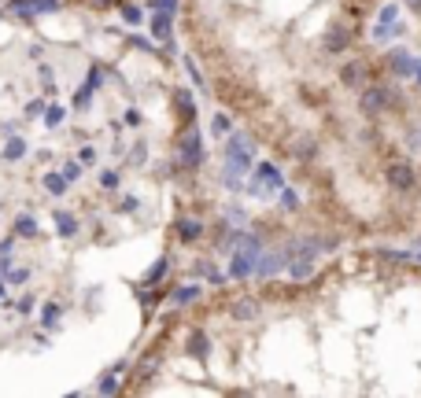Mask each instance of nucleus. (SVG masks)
<instances>
[{
    "label": "nucleus",
    "mask_w": 421,
    "mask_h": 398,
    "mask_svg": "<svg viewBox=\"0 0 421 398\" xmlns=\"http://www.w3.org/2000/svg\"><path fill=\"white\" fill-rule=\"evenodd\" d=\"M200 232H203V225L196 221V218H181L178 221V236H181V240H200Z\"/></svg>",
    "instance_id": "9d476101"
},
{
    "label": "nucleus",
    "mask_w": 421,
    "mask_h": 398,
    "mask_svg": "<svg viewBox=\"0 0 421 398\" xmlns=\"http://www.w3.org/2000/svg\"><path fill=\"white\" fill-rule=\"evenodd\" d=\"M292 277H310V266H307V262H303V266L296 262V266H292Z\"/></svg>",
    "instance_id": "bb28decb"
},
{
    "label": "nucleus",
    "mask_w": 421,
    "mask_h": 398,
    "mask_svg": "<svg viewBox=\"0 0 421 398\" xmlns=\"http://www.w3.org/2000/svg\"><path fill=\"white\" fill-rule=\"evenodd\" d=\"M122 19H126V23H140V12H137V8H122Z\"/></svg>",
    "instance_id": "393cba45"
},
{
    "label": "nucleus",
    "mask_w": 421,
    "mask_h": 398,
    "mask_svg": "<svg viewBox=\"0 0 421 398\" xmlns=\"http://www.w3.org/2000/svg\"><path fill=\"white\" fill-rule=\"evenodd\" d=\"M63 170H67V174H63V177H67V181H78V177H82V166H78V163H67V166H63Z\"/></svg>",
    "instance_id": "b1692460"
},
{
    "label": "nucleus",
    "mask_w": 421,
    "mask_h": 398,
    "mask_svg": "<svg viewBox=\"0 0 421 398\" xmlns=\"http://www.w3.org/2000/svg\"><path fill=\"white\" fill-rule=\"evenodd\" d=\"M230 273L236 277V281L252 273V247H244V251H236V255H233V266H230Z\"/></svg>",
    "instance_id": "6e6552de"
},
{
    "label": "nucleus",
    "mask_w": 421,
    "mask_h": 398,
    "mask_svg": "<svg viewBox=\"0 0 421 398\" xmlns=\"http://www.w3.org/2000/svg\"><path fill=\"white\" fill-rule=\"evenodd\" d=\"M56 321H59V306L48 303V306H45V325H56Z\"/></svg>",
    "instance_id": "4be33fe9"
},
{
    "label": "nucleus",
    "mask_w": 421,
    "mask_h": 398,
    "mask_svg": "<svg viewBox=\"0 0 421 398\" xmlns=\"http://www.w3.org/2000/svg\"><path fill=\"white\" fill-rule=\"evenodd\" d=\"M0 295H4V284H0Z\"/></svg>",
    "instance_id": "473e14b6"
},
{
    "label": "nucleus",
    "mask_w": 421,
    "mask_h": 398,
    "mask_svg": "<svg viewBox=\"0 0 421 398\" xmlns=\"http://www.w3.org/2000/svg\"><path fill=\"white\" fill-rule=\"evenodd\" d=\"M63 115H67L63 107H48V115H45V118H48V126H59V122H63Z\"/></svg>",
    "instance_id": "412c9836"
},
{
    "label": "nucleus",
    "mask_w": 421,
    "mask_h": 398,
    "mask_svg": "<svg viewBox=\"0 0 421 398\" xmlns=\"http://www.w3.org/2000/svg\"><path fill=\"white\" fill-rule=\"evenodd\" d=\"M414 78H421V63H418V70H414Z\"/></svg>",
    "instance_id": "2f4dec72"
},
{
    "label": "nucleus",
    "mask_w": 421,
    "mask_h": 398,
    "mask_svg": "<svg viewBox=\"0 0 421 398\" xmlns=\"http://www.w3.org/2000/svg\"><path fill=\"white\" fill-rule=\"evenodd\" d=\"M296 203H299V199H296V192H285V207H288V210H296Z\"/></svg>",
    "instance_id": "c756f323"
},
{
    "label": "nucleus",
    "mask_w": 421,
    "mask_h": 398,
    "mask_svg": "<svg viewBox=\"0 0 421 398\" xmlns=\"http://www.w3.org/2000/svg\"><path fill=\"white\" fill-rule=\"evenodd\" d=\"M395 100H399L395 85H366V89L359 92V111L366 118H377L381 111H388Z\"/></svg>",
    "instance_id": "f257e3e1"
},
{
    "label": "nucleus",
    "mask_w": 421,
    "mask_h": 398,
    "mask_svg": "<svg viewBox=\"0 0 421 398\" xmlns=\"http://www.w3.org/2000/svg\"><path fill=\"white\" fill-rule=\"evenodd\" d=\"M152 34H156L159 41H167V37H170V15H167V12L152 19Z\"/></svg>",
    "instance_id": "f8f14e48"
},
{
    "label": "nucleus",
    "mask_w": 421,
    "mask_h": 398,
    "mask_svg": "<svg viewBox=\"0 0 421 398\" xmlns=\"http://www.w3.org/2000/svg\"><path fill=\"white\" fill-rule=\"evenodd\" d=\"M340 78L348 89H366V85H370V67H366V63H348V67L340 70Z\"/></svg>",
    "instance_id": "423d86ee"
},
{
    "label": "nucleus",
    "mask_w": 421,
    "mask_h": 398,
    "mask_svg": "<svg viewBox=\"0 0 421 398\" xmlns=\"http://www.w3.org/2000/svg\"><path fill=\"white\" fill-rule=\"evenodd\" d=\"M259 185H266V188H281V174H277L274 166H259V170H255V188H259Z\"/></svg>",
    "instance_id": "1a4fd4ad"
},
{
    "label": "nucleus",
    "mask_w": 421,
    "mask_h": 398,
    "mask_svg": "<svg viewBox=\"0 0 421 398\" xmlns=\"http://www.w3.org/2000/svg\"><path fill=\"white\" fill-rule=\"evenodd\" d=\"M15 232L19 236H34L37 232V218H26V214H23V218L15 221Z\"/></svg>",
    "instance_id": "2eb2a0df"
},
{
    "label": "nucleus",
    "mask_w": 421,
    "mask_h": 398,
    "mask_svg": "<svg viewBox=\"0 0 421 398\" xmlns=\"http://www.w3.org/2000/svg\"><path fill=\"white\" fill-rule=\"evenodd\" d=\"M178 159H181V166H200V159H203V141H200V133L196 129H185V137H181V144H178Z\"/></svg>",
    "instance_id": "7ed1b4c3"
},
{
    "label": "nucleus",
    "mask_w": 421,
    "mask_h": 398,
    "mask_svg": "<svg viewBox=\"0 0 421 398\" xmlns=\"http://www.w3.org/2000/svg\"><path fill=\"white\" fill-rule=\"evenodd\" d=\"M41 111H45V103H41V100H30V103H26V115H30V118L41 115Z\"/></svg>",
    "instance_id": "a878e982"
},
{
    "label": "nucleus",
    "mask_w": 421,
    "mask_h": 398,
    "mask_svg": "<svg viewBox=\"0 0 421 398\" xmlns=\"http://www.w3.org/2000/svg\"><path fill=\"white\" fill-rule=\"evenodd\" d=\"M23 152H26V144H23V141H19V137H15V141L4 148V159H8V163H15V159H23Z\"/></svg>",
    "instance_id": "dca6fc26"
},
{
    "label": "nucleus",
    "mask_w": 421,
    "mask_h": 398,
    "mask_svg": "<svg viewBox=\"0 0 421 398\" xmlns=\"http://www.w3.org/2000/svg\"><path fill=\"white\" fill-rule=\"evenodd\" d=\"M163 273H167V262H159V266H156V270H152V273H148V281H159V277H163Z\"/></svg>",
    "instance_id": "cd10ccee"
},
{
    "label": "nucleus",
    "mask_w": 421,
    "mask_h": 398,
    "mask_svg": "<svg viewBox=\"0 0 421 398\" xmlns=\"http://www.w3.org/2000/svg\"><path fill=\"white\" fill-rule=\"evenodd\" d=\"M403 4L410 8V12H421V0H403Z\"/></svg>",
    "instance_id": "7c9ffc66"
},
{
    "label": "nucleus",
    "mask_w": 421,
    "mask_h": 398,
    "mask_svg": "<svg viewBox=\"0 0 421 398\" xmlns=\"http://www.w3.org/2000/svg\"><path fill=\"white\" fill-rule=\"evenodd\" d=\"M384 177H388V185L399 188V192H410V188L418 185V170L410 166V163H403V159H399V163H388Z\"/></svg>",
    "instance_id": "f03ea898"
},
{
    "label": "nucleus",
    "mask_w": 421,
    "mask_h": 398,
    "mask_svg": "<svg viewBox=\"0 0 421 398\" xmlns=\"http://www.w3.org/2000/svg\"><path fill=\"white\" fill-rule=\"evenodd\" d=\"M189 354H192V358H203V354H207V339H203L200 332L189 339Z\"/></svg>",
    "instance_id": "f3484780"
},
{
    "label": "nucleus",
    "mask_w": 421,
    "mask_h": 398,
    "mask_svg": "<svg viewBox=\"0 0 421 398\" xmlns=\"http://www.w3.org/2000/svg\"><path fill=\"white\" fill-rule=\"evenodd\" d=\"M388 70H392L395 78H410V74L418 70V59H410L403 48H392L388 52Z\"/></svg>",
    "instance_id": "39448f33"
},
{
    "label": "nucleus",
    "mask_w": 421,
    "mask_h": 398,
    "mask_svg": "<svg viewBox=\"0 0 421 398\" xmlns=\"http://www.w3.org/2000/svg\"><path fill=\"white\" fill-rule=\"evenodd\" d=\"M56 225H59V232L63 236H74V232H78V218H74V214H56Z\"/></svg>",
    "instance_id": "9b49d317"
},
{
    "label": "nucleus",
    "mask_w": 421,
    "mask_h": 398,
    "mask_svg": "<svg viewBox=\"0 0 421 398\" xmlns=\"http://www.w3.org/2000/svg\"><path fill=\"white\" fill-rule=\"evenodd\" d=\"M292 155L296 159H310L315 155V141H310V137H299V144H292Z\"/></svg>",
    "instance_id": "4468645a"
},
{
    "label": "nucleus",
    "mask_w": 421,
    "mask_h": 398,
    "mask_svg": "<svg viewBox=\"0 0 421 398\" xmlns=\"http://www.w3.org/2000/svg\"><path fill=\"white\" fill-rule=\"evenodd\" d=\"M196 295H200V288H181V292H174V303H192Z\"/></svg>",
    "instance_id": "a211bd4d"
},
{
    "label": "nucleus",
    "mask_w": 421,
    "mask_h": 398,
    "mask_svg": "<svg viewBox=\"0 0 421 398\" xmlns=\"http://www.w3.org/2000/svg\"><path fill=\"white\" fill-rule=\"evenodd\" d=\"M115 384H118V380H115V376H107V380L100 384V391H104V395H111V391H115Z\"/></svg>",
    "instance_id": "c85d7f7f"
},
{
    "label": "nucleus",
    "mask_w": 421,
    "mask_h": 398,
    "mask_svg": "<svg viewBox=\"0 0 421 398\" xmlns=\"http://www.w3.org/2000/svg\"><path fill=\"white\" fill-rule=\"evenodd\" d=\"M230 314L236 321H252V317H259V303L255 299H236V303L230 306Z\"/></svg>",
    "instance_id": "0eeeda50"
},
{
    "label": "nucleus",
    "mask_w": 421,
    "mask_h": 398,
    "mask_svg": "<svg viewBox=\"0 0 421 398\" xmlns=\"http://www.w3.org/2000/svg\"><path fill=\"white\" fill-rule=\"evenodd\" d=\"M93 89H100V70H89V74H85V92H93Z\"/></svg>",
    "instance_id": "6ab92c4d"
},
{
    "label": "nucleus",
    "mask_w": 421,
    "mask_h": 398,
    "mask_svg": "<svg viewBox=\"0 0 421 398\" xmlns=\"http://www.w3.org/2000/svg\"><path fill=\"white\" fill-rule=\"evenodd\" d=\"M351 48V30H348V23H329V30H326V52H348Z\"/></svg>",
    "instance_id": "20e7f679"
},
{
    "label": "nucleus",
    "mask_w": 421,
    "mask_h": 398,
    "mask_svg": "<svg viewBox=\"0 0 421 398\" xmlns=\"http://www.w3.org/2000/svg\"><path fill=\"white\" fill-rule=\"evenodd\" d=\"M45 188L52 192V196H63V188H67V177H63V174H45Z\"/></svg>",
    "instance_id": "ddd939ff"
},
{
    "label": "nucleus",
    "mask_w": 421,
    "mask_h": 398,
    "mask_svg": "<svg viewBox=\"0 0 421 398\" xmlns=\"http://www.w3.org/2000/svg\"><path fill=\"white\" fill-rule=\"evenodd\" d=\"M277 270H281V262H277V258H266V262H259V273H263V277L277 273Z\"/></svg>",
    "instance_id": "aec40b11"
},
{
    "label": "nucleus",
    "mask_w": 421,
    "mask_h": 398,
    "mask_svg": "<svg viewBox=\"0 0 421 398\" xmlns=\"http://www.w3.org/2000/svg\"><path fill=\"white\" fill-rule=\"evenodd\" d=\"M178 107H181V115H185V122H189V118H192V96H181Z\"/></svg>",
    "instance_id": "5701e85b"
}]
</instances>
